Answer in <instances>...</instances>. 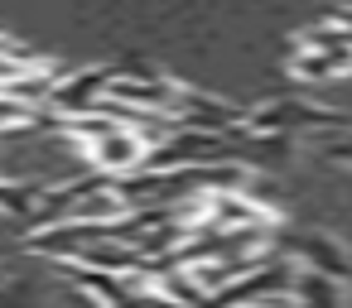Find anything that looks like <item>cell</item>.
<instances>
[{
	"label": "cell",
	"instance_id": "obj_1",
	"mask_svg": "<svg viewBox=\"0 0 352 308\" xmlns=\"http://www.w3.org/2000/svg\"><path fill=\"white\" fill-rule=\"evenodd\" d=\"M87 154H92V169H102V174H135L150 150H145L131 130H111L107 140L87 145Z\"/></svg>",
	"mask_w": 352,
	"mask_h": 308
},
{
	"label": "cell",
	"instance_id": "obj_2",
	"mask_svg": "<svg viewBox=\"0 0 352 308\" xmlns=\"http://www.w3.org/2000/svg\"><path fill=\"white\" fill-rule=\"evenodd\" d=\"M289 68H294V78H304V82H318V78L352 73V54H314V49H299Z\"/></svg>",
	"mask_w": 352,
	"mask_h": 308
}]
</instances>
